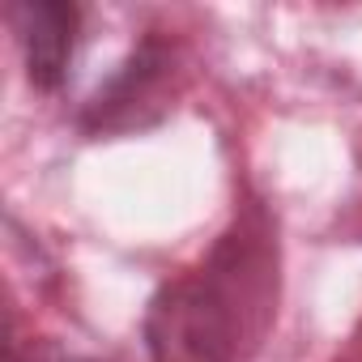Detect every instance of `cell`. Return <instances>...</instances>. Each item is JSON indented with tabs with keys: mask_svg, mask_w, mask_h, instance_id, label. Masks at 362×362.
<instances>
[{
	"mask_svg": "<svg viewBox=\"0 0 362 362\" xmlns=\"http://www.w3.org/2000/svg\"><path fill=\"white\" fill-rule=\"evenodd\" d=\"M281 256L273 222L247 205L230 230L179 277L162 281L145 311L153 362H252L277 315Z\"/></svg>",
	"mask_w": 362,
	"mask_h": 362,
	"instance_id": "cell-1",
	"label": "cell"
},
{
	"mask_svg": "<svg viewBox=\"0 0 362 362\" xmlns=\"http://www.w3.org/2000/svg\"><path fill=\"white\" fill-rule=\"evenodd\" d=\"M9 22H13L30 86L43 94H56L73 64L81 9L69 5V0H18V5H9Z\"/></svg>",
	"mask_w": 362,
	"mask_h": 362,
	"instance_id": "cell-2",
	"label": "cell"
},
{
	"mask_svg": "<svg viewBox=\"0 0 362 362\" xmlns=\"http://www.w3.org/2000/svg\"><path fill=\"white\" fill-rule=\"evenodd\" d=\"M9 362H98V358H81V354H60V349H52V354H35V349H30L26 358H18V354H13Z\"/></svg>",
	"mask_w": 362,
	"mask_h": 362,
	"instance_id": "cell-3",
	"label": "cell"
}]
</instances>
